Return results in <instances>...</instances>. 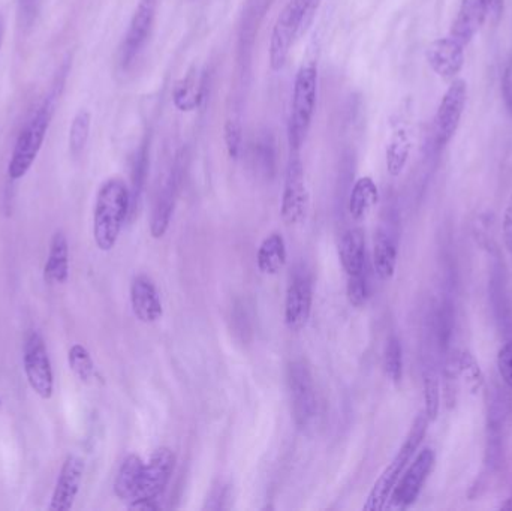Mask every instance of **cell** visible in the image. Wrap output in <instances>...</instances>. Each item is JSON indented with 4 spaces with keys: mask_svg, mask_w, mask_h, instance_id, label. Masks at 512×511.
I'll use <instances>...</instances> for the list:
<instances>
[{
    "mask_svg": "<svg viewBox=\"0 0 512 511\" xmlns=\"http://www.w3.org/2000/svg\"><path fill=\"white\" fill-rule=\"evenodd\" d=\"M433 467H435V452L427 447L418 453L406 473L400 477L390 497L391 506L397 507V509H408L409 506H412L420 497L421 489L429 479Z\"/></svg>",
    "mask_w": 512,
    "mask_h": 511,
    "instance_id": "obj_12",
    "label": "cell"
},
{
    "mask_svg": "<svg viewBox=\"0 0 512 511\" xmlns=\"http://www.w3.org/2000/svg\"><path fill=\"white\" fill-rule=\"evenodd\" d=\"M129 299L135 318L144 324H153L164 315L161 296L155 282L147 275H138L132 279Z\"/></svg>",
    "mask_w": 512,
    "mask_h": 511,
    "instance_id": "obj_16",
    "label": "cell"
},
{
    "mask_svg": "<svg viewBox=\"0 0 512 511\" xmlns=\"http://www.w3.org/2000/svg\"><path fill=\"white\" fill-rule=\"evenodd\" d=\"M90 126H92V114L87 110L78 111L69 129V150L72 155L80 156L86 149L90 137Z\"/></svg>",
    "mask_w": 512,
    "mask_h": 511,
    "instance_id": "obj_29",
    "label": "cell"
},
{
    "mask_svg": "<svg viewBox=\"0 0 512 511\" xmlns=\"http://www.w3.org/2000/svg\"><path fill=\"white\" fill-rule=\"evenodd\" d=\"M498 369L504 383L512 390V341L499 350Z\"/></svg>",
    "mask_w": 512,
    "mask_h": 511,
    "instance_id": "obj_36",
    "label": "cell"
},
{
    "mask_svg": "<svg viewBox=\"0 0 512 511\" xmlns=\"http://www.w3.org/2000/svg\"><path fill=\"white\" fill-rule=\"evenodd\" d=\"M502 98H504L505 108L512 117V59L505 66L504 74H502Z\"/></svg>",
    "mask_w": 512,
    "mask_h": 511,
    "instance_id": "obj_37",
    "label": "cell"
},
{
    "mask_svg": "<svg viewBox=\"0 0 512 511\" xmlns=\"http://www.w3.org/2000/svg\"><path fill=\"white\" fill-rule=\"evenodd\" d=\"M502 233H504L505 245H507L508 251L512 252V194L507 209H505Z\"/></svg>",
    "mask_w": 512,
    "mask_h": 511,
    "instance_id": "obj_40",
    "label": "cell"
},
{
    "mask_svg": "<svg viewBox=\"0 0 512 511\" xmlns=\"http://www.w3.org/2000/svg\"><path fill=\"white\" fill-rule=\"evenodd\" d=\"M255 159L262 173L267 174V176L273 173L276 155H274V144L271 143L270 138H261V140L256 143Z\"/></svg>",
    "mask_w": 512,
    "mask_h": 511,
    "instance_id": "obj_35",
    "label": "cell"
},
{
    "mask_svg": "<svg viewBox=\"0 0 512 511\" xmlns=\"http://www.w3.org/2000/svg\"><path fill=\"white\" fill-rule=\"evenodd\" d=\"M487 20L498 23L504 15L505 0H481Z\"/></svg>",
    "mask_w": 512,
    "mask_h": 511,
    "instance_id": "obj_38",
    "label": "cell"
},
{
    "mask_svg": "<svg viewBox=\"0 0 512 511\" xmlns=\"http://www.w3.org/2000/svg\"><path fill=\"white\" fill-rule=\"evenodd\" d=\"M486 21V12L481 0H462L448 36L466 48Z\"/></svg>",
    "mask_w": 512,
    "mask_h": 511,
    "instance_id": "obj_18",
    "label": "cell"
},
{
    "mask_svg": "<svg viewBox=\"0 0 512 511\" xmlns=\"http://www.w3.org/2000/svg\"><path fill=\"white\" fill-rule=\"evenodd\" d=\"M424 402H426V414L429 422H435L439 414V407H441V393H439V384L435 375H424Z\"/></svg>",
    "mask_w": 512,
    "mask_h": 511,
    "instance_id": "obj_33",
    "label": "cell"
},
{
    "mask_svg": "<svg viewBox=\"0 0 512 511\" xmlns=\"http://www.w3.org/2000/svg\"><path fill=\"white\" fill-rule=\"evenodd\" d=\"M23 366L30 389L44 401L51 399L54 392L53 368L44 339L38 332H30L27 335L24 342Z\"/></svg>",
    "mask_w": 512,
    "mask_h": 511,
    "instance_id": "obj_9",
    "label": "cell"
},
{
    "mask_svg": "<svg viewBox=\"0 0 512 511\" xmlns=\"http://www.w3.org/2000/svg\"><path fill=\"white\" fill-rule=\"evenodd\" d=\"M84 461L78 456L68 455L57 476L56 486L51 495V511H69L74 507L84 476Z\"/></svg>",
    "mask_w": 512,
    "mask_h": 511,
    "instance_id": "obj_14",
    "label": "cell"
},
{
    "mask_svg": "<svg viewBox=\"0 0 512 511\" xmlns=\"http://www.w3.org/2000/svg\"><path fill=\"white\" fill-rule=\"evenodd\" d=\"M349 303L354 308H363L370 296V285L367 273L360 275L348 276V287H346Z\"/></svg>",
    "mask_w": 512,
    "mask_h": 511,
    "instance_id": "obj_32",
    "label": "cell"
},
{
    "mask_svg": "<svg viewBox=\"0 0 512 511\" xmlns=\"http://www.w3.org/2000/svg\"><path fill=\"white\" fill-rule=\"evenodd\" d=\"M468 104V83L454 78L442 96L433 119V138L438 147H445L457 134L463 113Z\"/></svg>",
    "mask_w": 512,
    "mask_h": 511,
    "instance_id": "obj_6",
    "label": "cell"
},
{
    "mask_svg": "<svg viewBox=\"0 0 512 511\" xmlns=\"http://www.w3.org/2000/svg\"><path fill=\"white\" fill-rule=\"evenodd\" d=\"M156 9H158V0H138L137 9L123 41V68H129L146 45L155 23Z\"/></svg>",
    "mask_w": 512,
    "mask_h": 511,
    "instance_id": "obj_13",
    "label": "cell"
},
{
    "mask_svg": "<svg viewBox=\"0 0 512 511\" xmlns=\"http://www.w3.org/2000/svg\"><path fill=\"white\" fill-rule=\"evenodd\" d=\"M414 147V134L408 123H399L391 134L385 150L387 171L390 176L397 177L403 173Z\"/></svg>",
    "mask_w": 512,
    "mask_h": 511,
    "instance_id": "obj_19",
    "label": "cell"
},
{
    "mask_svg": "<svg viewBox=\"0 0 512 511\" xmlns=\"http://www.w3.org/2000/svg\"><path fill=\"white\" fill-rule=\"evenodd\" d=\"M0 42H2V21H0Z\"/></svg>",
    "mask_w": 512,
    "mask_h": 511,
    "instance_id": "obj_41",
    "label": "cell"
},
{
    "mask_svg": "<svg viewBox=\"0 0 512 511\" xmlns=\"http://www.w3.org/2000/svg\"><path fill=\"white\" fill-rule=\"evenodd\" d=\"M288 386L295 423L298 428L306 429L318 413V399L312 372L303 360H295L289 365Z\"/></svg>",
    "mask_w": 512,
    "mask_h": 511,
    "instance_id": "obj_8",
    "label": "cell"
},
{
    "mask_svg": "<svg viewBox=\"0 0 512 511\" xmlns=\"http://www.w3.org/2000/svg\"><path fill=\"white\" fill-rule=\"evenodd\" d=\"M144 465L146 462L138 455L126 456L125 461L120 465L114 482V494L119 500L131 503L140 489L141 477H143Z\"/></svg>",
    "mask_w": 512,
    "mask_h": 511,
    "instance_id": "obj_24",
    "label": "cell"
},
{
    "mask_svg": "<svg viewBox=\"0 0 512 511\" xmlns=\"http://www.w3.org/2000/svg\"><path fill=\"white\" fill-rule=\"evenodd\" d=\"M379 203V189L372 177H360L352 186L348 209L355 221H363Z\"/></svg>",
    "mask_w": 512,
    "mask_h": 511,
    "instance_id": "obj_26",
    "label": "cell"
},
{
    "mask_svg": "<svg viewBox=\"0 0 512 511\" xmlns=\"http://www.w3.org/2000/svg\"><path fill=\"white\" fill-rule=\"evenodd\" d=\"M316 99H318V68L315 63H304L295 75L291 113H289L288 141L294 152H298L306 141L307 132L315 116Z\"/></svg>",
    "mask_w": 512,
    "mask_h": 511,
    "instance_id": "obj_4",
    "label": "cell"
},
{
    "mask_svg": "<svg viewBox=\"0 0 512 511\" xmlns=\"http://www.w3.org/2000/svg\"><path fill=\"white\" fill-rule=\"evenodd\" d=\"M62 81L53 87L50 93L45 96L44 101L39 105L38 110L30 117L29 122L21 129L17 141H15L14 150H12L11 159L8 164V176L11 180H20L26 176L27 171L35 164L42 144L47 137L48 128H50L51 119H53L54 108H56L57 98L60 95Z\"/></svg>",
    "mask_w": 512,
    "mask_h": 511,
    "instance_id": "obj_2",
    "label": "cell"
},
{
    "mask_svg": "<svg viewBox=\"0 0 512 511\" xmlns=\"http://www.w3.org/2000/svg\"><path fill=\"white\" fill-rule=\"evenodd\" d=\"M68 365L81 383H90L98 377L95 362L84 345L74 344L69 348Z\"/></svg>",
    "mask_w": 512,
    "mask_h": 511,
    "instance_id": "obj_27",
    "label": "cell"
},
{
    "mask_svg": "<svg viewBox=\"0 0 512 511\" xmlns=\"http://www.w3.org/2000/svg\"><path fill=\"white\" fill-rule=\"evenodd\" d=\"M397 243L390 233L379 230L373 243V269L382 281H390L396 273Z\"/></svg>",
    "mask_w": 512,
    "mask_h": 511,
    "instance_id": "obj_25",
    "label": "cell"
},
{
    "mask_svg": "<svg viewBox=\"0 0 512 511\" xmlns=\"http://www.w3.org/2000/svg\"><path fill=\"white\" fill-rule=\"evenodd\" d=\"M427 426H429V420H427L426 414H420L415 419L405 443H403L397 455L394 456L393 461L388 464L384 473L379 476V479L373 485L372 491H370L369 497H367L366 503H364V511H381L385 509L394 488H396L397 482H399L402 474L405 473L406 467H408L409 462L412 461L415 452L420 447L421 441H423L424 435H426Z\"/></svg>",
    "mask_w": 512,
    "mask_h": 511,
    "instance_id": "obj_5",
    "label": "cell"
},
{
    "mask_svg": "<svg viewBox=\"0 0 512 511\" xmlns=\"http://www.w3.org/2000/svg\"><path fill=\"white\" fill-rule=\"evenodd\" d=\"M286 260H288V249L282 234H268L256 252V267L259 272L267 276L277 275L285 267Z\"/></svg>",
    "mask_w": 512,
    "mask_h": 511,
    "instance_id": "obj_22",
    "label": "cell"
},
{
    "mask_svg": "<svg viewBox=\"0 0 512 511\" xmlns=\"http://www.w3.org/2000/svg\"><path fill=\"white\" fill-rule=\"evenodd\" d=\"M147 173H149V144H141L135 155L134 165H132V188L131 191V210L140 203L143 195L144 186H146Z\"/></svg>",
    "mask_w": 512,
    "mask_h": 511,
    "instance_id": "obj_28",
    "label": "cell"
},
{
    "mask_svg": "<svg viewBox=\"0 0 512 511\" xmlns=\"http://www.w3.org/2000/svg\"><path fill=\"white\" fill-rule=\"evenodd\" d=\"M312 303V282L306 276H295L285 297V324L291 332H298L306 326Z\"/></svg>",
    "mask_w": 512,
    "mask_h": 511,
    "instance_id": "obj_17",
    "label": "cell"
},
{
    "mask_svg": "<svg viewBox=\"0 0 512 511\" xmlns=\"http://www.w3.org/2000/svg\"><path fill=\"white\" fill-rule=\"evenodd\" d=\"M39 0H20V17L24 26H30L35 21Z\"/></svg>",
    "mask_w": 512,
    "mask_h": 511,
    "instance_id": "obj_39",
    "label": "cell"
},
{
    "mask_svg": "<svg viewBox=\"0 0 512 511\" xmlns=\"http://www.w3.org/2000/svg\"><path fill=\"white\" fill-rule=\"evenodd\" d=\"M176 468V456L168 447L156 449L150 456L149 462L144 465L143 477H141L140 489L134 500L129 504L141 503V501H158L170 485Z\"/></svg>",
    "mask_w": 512,
    "mask_h": 511,
    "instance_id": "obj_11",
    "label": "cell"
},
{
    "mask_svg": "<svg viewBox=\"0 0 512 511\" xmlns=\"http://www.w3.org/2000/svg\"><path fill=\"white\" fill-rule=\"evenodd\" d=\"M426 59L438 77L453 81L465 66V47L447 35L427 47Z\"/></svg>",
    "mask_w": 512,
    "mask_h": 511,
    "instance_id": "obj_15",
    "label": "cell"
},
{
    "mask_svg": "<svg viewBox=\"0 0 512 511\" xmlns=\"http://www.w3.org/2000/svg\"><path fill=\"white\" fill-rule=\"evenodd\" d=\"M309 210V191L303 162L298 155L291 156L283 183L280 215L286 225H298L306 219Z\"/></svg>",
    "mask_w": 512,
    "mask_h": 511,
    "instance_id": "obj_10",
    "label": "cell"
},
{
    "mask_svg": "<svg viewBox=\"0 0 512 511\" xmlns=\"http://www.w3.org/2000/svg\"><path fill=\"white\" fill-rule=\"evenodd\" d=\"M69 278V245L63 231L51 237L50 251L44 266V281L47 284H65Z\"/></svg>",
    "mask_w": 512,
    "mask_h": 511,
    "instance_id": "obj_21",
    "label": "cell"
},
{
    "mask_svg": "<svg viewBox=\"0 0 512 511\" xmlns=\"http://www.w3.org/2000/svg\"><path fill=\"white\" fill-rule=\"evenodd\" d=\"M131 213V191L123 180L102 183L93 209V240L99 251L110 252L116 246L128 215Z\"/></svg>",
    "mask_w": 512,
    "mask_h": 511,
    "instance_id": "obj_1",
    "label": "cell"
},
{
    "mask_svg": "<svg viewBox=\"0 0 512 511\" xmlns=\"http://www.w3.org/2000/svg\"><path fill=\"white\" fill-rule=\"evenodd\" d=\"M206 93V75L200 74L197 69H194L177 84L173 92V102L177 110L189 113V111L197 110L203 104Z\"/></svg>",
    "mask_w": 512,
    "mask_h": 511,
    "instance_id": "obj_23",
    "label": "cell"
},
{
    "mask_svg": "<svg viewBox=\"0 0 512 511\" xmlns=\"http://www.w3.org/2000/svg\"><path fill=\"white\" fill-rule=\"evenodd\" d=\"M225 144H227L228 155L231 159L237 161L242 153L243 131L237 119H228L225 123Z\"/></svg>",
    "mask_w": 512,
    "mask_h": 511,
    "instance_id": "obj_34",
    "label": "cell"
},
{
    "mask_svg": "<svg viewBox=\"0 0 512 511\" xmlns=\"http://www.w3.org/2000/svg\"><path fill=\"white\" fill-rule=\"evenodd\" d=\"M322 0H289L274 23L270 36V66L282 71L295 42L309 29Z\"/></svg>",
    "mask_w": 512,
    "mask_h": 511,
    "instance_id": "obj_3",
    "label": "cell"
},
{
    "mask_svg": "<svg viewBox=\"0 0 512 511\" xmlns=\"http://www.w3.org/2000/svg\"><path fill=\"white\" fill-rule=\"evenodd\" d=\"M384 366L387 377L399 384L403 377V348L396 336H391L385 345Z\"/></svg>",
    "mask_w": 512,
    "mask_h": 511,
    "instance_id": "obj_30",
    "label": "cell"
},
{
    "mask_svg": "<svg viewBox=\"0 0 512 511\" xmlns=\"http://www.w3.org/2000/svg\"><path fill=\"white\" fill-rule=\"evenodd\" d=\"M339 260L346 275L366 272V239L358 228L346 231L339 243Z\"/></svg>",
    "mask_w": 512,
    "mask_h": 511,
    "instance_id": "obj_20",
    "label": "cell"
},
{
    "mask_svg": "<svg viewBox=\"0 0 512 511\" xmlns=\"http://www.w3.org/2000/svg\"><path fill=\"white\" fill-rule=\"evenodd\" d=\"M459 371L462 374L463 380L466 381V386L471 389L472 393H478L484 386V375L478 365L475 357L468 351H463L459 359Z\"/></svg>",
    "mask_w": 512,
    "mask_h": 511,
    "instance_id": "obj_31",
    "label": "cell"
},
{
    "mask_svg": "<svg viewBox=\"0 0 512 511\" xmlns=\"http://www.w3.org/2000/svg\"><path fill=\"white\" fill-rule=\"evenodd\" d=\"M186 158L188 156H186L185 149L177 153L170 174H168L167 180H165L164 186H162L161 192L156 198L152 218H150V234H152L153 239H162L170 228L177 198H179L183 179H185L186 165H188V159Z\"/></svg>",
    "mask_w": 512,
    "mask_h": 511,
    "instance_id": "obj_7",
    "label": "cell"
}]
</instances>
